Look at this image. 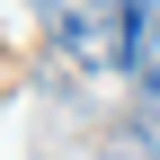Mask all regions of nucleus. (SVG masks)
<instances>
[{
  "label": "nucleus",
  "mask_w": 160,
  "mask_h": 160,
  "mask_svg": "<svg viewBox=\"0 0 160 160\" xmlns=\"http://www.w3.org/2000/svg\"><path fill=\"white\" fill-rule=\"evenodd\" d=\"M45 9V36L62 45L71 71H125L133 62V18L142 0H36Z\"/></svg>",
  "instance_id": "obj_1"
},
{
  "label": "nucleus",
  "mask_w": 160,
  "mask_h": 160,
  "mask_svg": "<svg viewBox=\"0 0 160 160\" xmlns=\"http://www.w3.org/2000/svg\"><path fill=\"white\" fill-rule=\"evenodd\" d=\"M125 80L142 98H160V0H142V18H133V62H125Z\"/></svg>",
  "instance_id": "obj_2"
}]
</instances>
